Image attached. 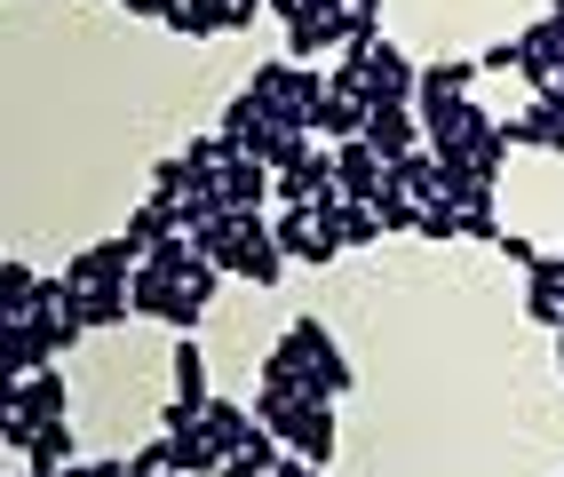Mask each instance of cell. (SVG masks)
I'll use <instances>...</instances> for the list:
<instances>
[{"label": "cell", "mask_w": 564, "mask_h": 477, "mask_svg": "<svg viewBox=\"0 0 564 477\" xmlns=\"http://www.w3.org/2000/svg\"><path fill=\"white\" fill-rule=\"evenodd\" d=\"M422 239H462V207L454 199H430L422 207Z\"/></svg>", "instance_id": "29"}, {"label": "cell", "mask_w": 564, "mask_h": 477, "mask_svg": "<svg viewBox=\"0 0 564 477\" xmlns=\"http://www.w3.org/2000/svg\"><path fill=\"white\" fill-rule=\"evenodd\" d=\"M477 80V56H430L422 64V96H469Z\"/></svg>", "instance_id": "23"}, {"label": "cell", "mask_w": 564, "mask_h": 477, "mask_svg": "<svg viewBox=\"0 0 564 477\" xmlns=\"http://www.w3.org/2000/svg\"><path fill=\"white\" fill-rule=\"evenodd\" d=\"M509 152H517V143H509V128H501V135H485V143H477V152H469V167H477L485 183H501V167H509Z\"/></svg>", "instance_id": "28"}, {"label": "cell", "mask_w": 564, "mask_h": 477, "mask_svg": "<svg viewBox=\"0 0 564 477\" xmlns=\"http://www.w3.org/2000/svg\"><path fill=\"white\" fill-rule=\"evenodd\" d=\"M286 335H294V343L311 350V366H318V398H343V390H358V366H350L343 350H334V335H326L318 318H294Z\"/></svg>", "instance_id": "7"}, {"label": "cell", "mask_w": 564, "mask_h": 477, "mask_svg": "<svg viewBox=\"0 0 564 477\" xmlns=\"http://www.w3.org/2000/svg\"><path fill=\"white\" fill-rule=\"evenodd\" d=\"M462 239H485V247H501V215H494V207H462Z\"/></svg>", "instance_id": "31"}, {"label": "cell", "mask_w": 564, "mask_h": 477, "mask_svg": "<svg viewBox=\"0 0 564 477\" xmlns=\"http://www.w3.org/2000/svg\"><path fill=\"white\" fill-rule=\"evenodd\" d=\"M192 183H199V175H192V160L175 152V160H160V167H152V199H183Z\"/></svg>", "instance_id": "27"}, {"label": "cell", "mask_w": 564, "mask_h": 477, "mask_svg": "<svg viewBox=\"0 0 564 477\" xmlns=\"http://www.w3.org/2000/svg\"><path fill=\"white\" fill-rule=\"evenodd\" d=\"M501 254H509V263H517V271H533V263H541V254H549V247H541V239H524V231H501Z\"/></svg>", "instance_id": "32"}, {"label": "cell", "mask_w": 564, "mask_h": 477, "mask_svg": "<svg viewBox=\"0 0 564 477\" xmlns=\"http://www.w3.org/2000/svg\"><path fill=\"white\" fill-rule=\"evenodd\" d=\"M524 318L533 326H564V254H541L524 271Z\"/></svg>", "instance_id": "14"}, {"label": "cell", "mask_w": 564, "mask_h": 477, "mask_svg": "<svg viewBox=\"0 0 564 477\" xmlns=\"http://www.w3.org/2000/svg\"><path fill=\"white\" fill-rule=\"evenodd\" d=\"M215 183H223V199H231V207H262V199H279V167H262V160H247V152H231V167H223Z\"/></svg>", "instance_id": "16"}, {"label": "cell", "mask_w": 564, "mask_h": 477, "mask_svg": "<svg viewBox=\"0 0 564 477\" xmlns=\"http://www.w3.org/2000/svg\"><path fill=\"white\" fill-rule=\"evenodd\" d=\"M509 128V143H541V152H564V88H549V96H533L517 120H501Z\"/></svg>", "instance_id": "13"}, {"label": "cell", "mask_w": 564, "mask_h": 477, "mask_svg": "<svg viewBox=\"0 0 564 477\" xmlns=\"http://www.w3.org/2000/svg\"><path fill=\"white\" fill-rule=\"evenodd\" d=\"M271 17H279V24H294V17H311V0H271Z\"/></svg>", "instance_id": "35"}, {"label": "cell", "mask_w": 564, "mask_h": 477, "mask_svg": "<svg viewBox=\"0 0 564 477\" xmlns=\"http://www.w3.org/2000/svg\"><path fill=\"white\" fill-rule=\"evenodd\" d=\"M524 64V48L517 41H494V48H477V72H517Z\"/></svg>", "instance_id": "33"}, {"label": "cell", "mask_w": 564, "mask_h": 477, "mask_svg": "<svg viewBox=\"0 0 564 477\" xmlns=\"http://www.w3.org/2000/svg\"><path fill=\"white\" fill-rule=\"evenodd\" d=\"M199 430H207L215 446H223V462H231V454L247 446V437H254L262 422H254V406H239V398H207V414H199Z\"/></svg>", "instance_id": "18"}, {"label": "cell", "mask_w": 564, "mask_h": 477, "mask_svg": "<svg viewBox=\"0 0 564 477\" xmlns=\"http://www.w3.org/2000/svg\"><path fill=\"white\" fill-rule=\"evenodd\" d=\"M326 192H343L334 183V152H303L294 167H279V207H318Z\"/></svg>", "instance_id": "12"}, {"label": "cell", "mask_w": 564, "mask_h": 477, "mask_svg": "<svg viewBox=\"0 0 564 477\" xmlns=\"http://www.w3.org/2000/svg\"><path fill=\"white\" fill-rule=\"evenodd\" d=\"M32 295H41V271H32L24 254H9V263H0V318H24Z\"/></svg>", "instance_id": "21"}, {"label": "cell", "mask_w": 564, "mask_h": 477, "mask_svg": "<svg viewBox=\"0 0 564 477\" xmlns=\"http://www.w3.org/2000/svg\"><path fill=\"white\" fill-rule=\"evenodd\" d=\"M207 350L192 343V335H175V398H167V406H183V414H207Z\"/></svg>", "instance_id": "17"}, {"label": "cell", "mask_w": 564, "mask_h": 477, "mask_svg": "<svg viewBox=\"0 0 564 477\" xmlns=\"http://www.w3.org/2000/svg\"><path fill=\"white\" fill-rule=\"evenodd\" d=\"M271 239L286 247V263H334V254H343V239H334L326 224H318V207H279V224H271Z\"/></svg>", "instance_id": "5"}, {"label": "cell", "mask_w": 564, "mask_h": 477, "mask_svg": "<svg viewBox=\"0 0 564 477\" xmlns=\"http://www.w3.org/2000/svg\"><path fill=\"white\" fill-rule=\"evenodd\" d=\"M517 48H524V64H517V72H524V88H533V96L564 88V24H549V17H541Z\"/></svg>", "instance_id": "8"}, {"label": "cell", "mask_w": 564, "mask_h": 477, "mask_svg": "<svg viewBox=\"0 0 564 477\" xmlns=\"http://www.w3.org/2000/svg\"><path fill=\"white\" fill-rule=\"evenodd\" d=\"M262 104H271V128H286V135H311L318 128V104L334 96V80L326 72H311V64H294V56H271V64H254V80H247Z\"/></svg>", "instance_id": "1"}, {"label": "cell", "mask_w": 564, "mask_h": 477, "mask_svg": "<svg viewBox=\"0 0 564 477\" xmlns=\"http://www.w3.org/2000/svg\"><path fill=\"white\" fill-rule=\"evenodd\" d=\"M556 366H564V326H556Z\"/></svg>", "instance_id": "36"}, {"label": "cell", "mask_w": 564, "mask_h": 477, "mask_svg": "<svg viewBox=\"0 0 564 477\" xmlns=\"http://www.w3.org/2000/svg\"><path fill=\"white\" fill-rule=\"evenodd\" d=\"M334 183H343V199H358V207H373L390 192V160L373 152V143L358 135V143H334Z\"/></svg>", "instance_id": "6"}, {"label": "cell", "mask_w": 564, "mask_h": 477, "mask_svg": "<svg viewBox=\"0 0 564 477\" xmlns=\"http://www.w3.org/2000/svg\"><path fill=\"white\" fill-rule=\"evenodd\" d=\"M254 422L262 430H279V446H294L303 462H334V406L326 398H271V390H254Z\"/></svg>", "instance_id": "2"}, {"label": "cell", "mask_w": 564, "mask_h": 477, "mask_svg": "<svg viewBox=\"0 0 564 477\" xmlns=\"http://www.w3.org/2000/svg\"><path fill=\"white\" fill-rule=\"evenodd\" d=\"M373 215H382V231H422V199H405L398 183H390L382 199H373Z\"/></svg>", "instance_id": "26"}, {"label": "cell", "mask_w": 564, "mask_h": 477, "mask_svg": "<svg viewBox=\"0 0 564 477\" xmlns=\"http://www.w3.org/2000/svg\"><path fill=\"white\" fill-rule=\"evenodd\" d=\"M366 120H373V104H358V96H326L311 135H326V143H358V135H366Z\"/></svg>", "instance_id": "19"}, {"label": "cell", "mask_w": 564, "mask_h": 477, "mask_svg": "<svg viewBox=\"0 0 564 477\" xmlns=\"http://www.w3.org/2000/svg\"><path fill=\"white\" fill-rule=\"evenodd\" d=\"M366 143H373L382 160L422 152V112H413V104H390V112H373V120H366Z\"/></svg>", "instance_id": "15"}, {"label": "cell", "mask_w": 564, "mask_h": 477, "mask_svg": "<svg viewBox=\"0 0 564 477\" xmlns=\"http://www.w3.org/2000/svg\"><path fill=\"white\" fill-rule=\"evenodd\" d=\"M128 286H135V318H160L167 335H199L207 303H199V295H192L183 279H167V271H152V263H143V271H135Z\"/></svg>", "instance_id": "3"}, {"label": "cell", "mask_w": 564, "mask_h": 477, "mask_svg": "<svg viewBox=\"0 0 564 477\" xmlns=\"http://www.w3.org/2000/svg\"><path fill=\"white\" fill-rule=\"evenodd\" d=\"M56 477H135L128 462H72V469H56Z\"/></svg>", "instance_id": "34"}, {"label": "cell", "mask_w": 564, "mask_h": 477, "mask_svg": "<svg viewBox=\"0 0 564 477\" xmlns=\"http://www.w3.org/2000/svg\"><path fill=\"white\" fill-rule=\"evenodd\" d=\"M366 104H373V112H390V104H422V64H405L390 41H373V56H366Z\"/></svg>", "instance_id": "4"}, {"label": "cell", "mask_w": 564, "mask_h": 477, "mask_svg": "<svg viewBox=\"0 0 564 477\" xmlns=\"http://www.w3.org/2000/svg\"><path fill=\"white\" fill-rule=\"evenodd\" d=\"M167 446H175V477H215L223 469V446L199 430V414H183V406H167Z\"/></svg>", "instance_id": "10"}, {"label": "cell", "mask_w": 564, "mask_h": 477, "mask_svg": "<svg viewBox=\"0 0 564 477\" xmlns=\"http://www.w3.org/2000/svg\"><path fill=\"white\" fill-rule=\"evenodd\" d=\"M223 207H231V199H223V183H215V175H199L192 192L175 199V224H183V231H207V224H215Z\"/></svg>", "instance_id": "22"}, {"label": "cell", "mask_w": 564, "mask_h": 477, "mask_svg": "<svg viewBox=\"0 0 564 477\" xmlns=\"http://www.w3.org/2000/svg\"><path fill=\"white\" fill-rule=\"evenodd\" d=\"M183 224H175V199H143L135 215H128V239H143V254H152L160 239H175Z\"/></svg>", "instance_id": "25"}, {"label": "cell", "mask_w": 564, "mask_h": 477, "mask_svg": "<svg viewBox=\"0 0 564 477\" xmlns=\"http://www.w3.org/2000/svg\"><path fill=\"white\" fill-rule=\"evenodd\" d=\"M64 406H72V390H64L56 366H41V375H24V382H9V422H64Z\"/></svg>", "instance_id": "9"}, {"label": "cell", "mask_w": 564, "mask_h": 477, "mask_svg": "<svg viewBox=\"0 0 564 477\" xmlns=\"http://www.w3.org/2000/svg\"><path fill=\"white\" fill-rule=\"evenodd\" d=\"M128 469H135V477H167V469H175V446H167V437H152V446L128 454Z\"/></svg>", "instance_id": "30"}, {"label": "cell", "mask_w": 564, "mask_h": 477, "mask_svg": "<svg viewBox=\"0 0 564 477\" xmlns=\"http://www.w3.org/2000/svg\"><path fill=\"white\" fill-rule=\"evenodd\" d=\"M17 477H48V469H17Z\"/></svg>", "instance_id": "37"}, {"label": "cell", "mask_w": 564, "mask_h": 477, "mask_svg": "<svg viewBox=\"0 0 564 477\" xmlns=\"http://www.w3.org/2000/svg\"><path fill=\"white\" fill-rule=\"evenodd\" d=\"M24 469H72V430L64 422H41V430H32V446H24Z\"/></svg>", "instance_id": "24"}, {"label": "cell", "mask_w": 564, "mask_h": 477, "mask_svg": "<svg viewBox=\"0 0 564 477\" xmlns=\"http://www.w3.org/2000/svg\"><path fill=\"white\" fill-rule=\"evenodd\" d=\"M72 318H80L88 335H104V326H128V318H135V286H128V279L80 286V295H72Z\"/></svg>", "instance_id": "11"}, {"label": "cell", "mask_w": 564, "mask_h": 477, "mask_svg": "<svg viewBox=\"0 0 564 477\" xmlns=\"http://www.w3.org/2000/svg\"><path fill=\"white\" fill-rule=\"evenodd\" d=\"M390 183H398V192L405 199H437V152H430V143H422V152H405V160H390Z\"/></svg>", "instance_id": "20"}]
</instances>
